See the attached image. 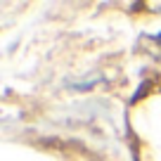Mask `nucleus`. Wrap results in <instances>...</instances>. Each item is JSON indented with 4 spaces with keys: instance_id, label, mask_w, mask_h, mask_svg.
Masks as SVG:
<instances>
[]
</instances>
